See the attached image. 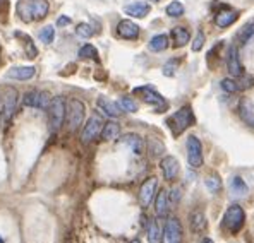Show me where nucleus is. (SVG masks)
<instances>
[{
  "label": "nucleus",
  "mask_w": 254,
  "mask_h": 243,
  "mask_svg": "<svg viewBox=\"0 0 254 243\" xmlns=\"http://www.w3.org/2000/svg\"><path fill=\"white\" fill-rule=\"evenodd\" d=\"M103 120L98 117V115H93V117L88 118L86 125L83 127V134H81V142L83 144H89L93 142L98 136H102V130H103Z\"/></svg>",
  "instance_id": "6e6552de"
},
{
  "label": "nucleus",
  "mask_w": 254,
  "mask_h": 243,
  "mask_svg": "<svg viewBox=\"0 0 254 243\" xmlns=\"http://www.w3.org/2000/svg\"><path fill=\"white\" fill-rule=\"evenodd\" d=\"M67 24H70V19L67 16H61L57 19V26H67Z\"/></svg>",
  "instance_id": "a19ab883"
},
{
  "label": "nucleus",
  "mask_w": 254,
  "mask_h": 243,
  "mask_svg": "<svg viewBox=\"0 0 254 243\" xmlns=\"http://www.w3.org/2000/svg\"><path fill=\"white\" fill-rule=\"evenodd\" d=\"M79 57L81 58H91V60H96L98 62L100 60V55H98V50H96L95 47H93L91 43H86L84 47H81V50H79Z\"/></svg>",
  "instance_id": "2f4dec72"
},
{
  "label": "nucleus",
  "mask_w": 254,
  "mask_h": 243,
  "mask_svg": "<svg viewBox=\"0 0 254 243\" xmlns=\"http://www.w3.org/2000/svg\"><path fill=\"white\" fill-rule=\"evenodd\" d=\"M156 187H158V182H156V178H153V177L148 178V180L141 185L139 202L143 207H148V205L153 202V199L156 197Z\"/></svg>",
  "instance_id": "ddd939ff"
},
{
  "label": "nucleus",
  "mask_w": 254,
  "mask_h": 243,
  "mask_svg": "<svg viewBox=\"0 0 254 243\" xmlns=\"http://www.w3.org/2000/svg\"><path fill=\"white\" fill-rule=\"evenodd\" d=\"M172 41H174V45L177 48L184 47L186 43H189L190 40V31L186 26H175L174 29H172Z\"/></svg>",
  "instance_id": "b1692460"
},
{
  "label": "nucleus",
  "mask_w": 254,
  "mask_h": 243,
  "mask_svg": "<svg viewBox=\"0 0 254 243\" xmlns=\"http://www.w3.org/2000/svg\"><path fill=\"white\" fill-rule=\"evenodd\" d=\"M239 19V12L234 9H222L220 12H216L215 16V24L218 28H229L235 21Z\"/></svg>",
  "instance_id": "4be33fe9"
},
{
  "label": "nucleus",
  "mask_w": 254,
  "mask_h": 243,
  "mask_svg": "<svg viewBox=\"0 0 254 243\" xmlns=\"http://www.w3.org/2000/svg\"><path fill=\"white\" fill-rule=\"evenodd\" d=\"M227 69H229V74L234 77H242L244 76V67L241 63V58H239V50L235 45L229 48L227 51Z\"/></svg>",
  "instance_id": "f8f14e48"
},
{
  "label": "nucleus",
  "mask_w": 254,
  "mask_h": 243,
  "mask_svg": "<svg viewBox=\"0 0 254 243\" xmlns=\"http://www.w3.org/2000/svg\"><path fill=\"white\" fill-rule=\"evenodd\" d=\"M67 117V103L62 96L52 98V103L48 106V125L52 132H57L64 125V120Z\"/></svg>",
  "instance_id": "20e7f679"
},
{
  "label": "nucleus",
  "mask_w": 254,
  "mask_h": 243,
  "mask_svg": "<svg viewBox=\"0 0 254 243\" xmlns=\"http://www.w3.org/2000/svg\"><path fill=\"white\" fill-rule=\"evenodd\" d=\"M160 168H162V173L165 177V180H175L179 177V171H181V164H179L175 156H165V158L160 161Z\"/></svg>",
  "instance_id": "4468645a"
},
{
  "label": "nucleus",
  "mask_w": 254,
  "mask_h": 243,
  "mask_svg": "<svg viewBox=\"0 0 254 243\" xmlns=\"http://www.w3.org/2000/svg\"><path fill=\"white\" fill-rule=\"evenodd\" d=\"M182 224L177 218H169L163 226L162 243H182Z\"/></svg>",
  "instance_id": "1a4fd4ad"
},
{
  "label": "nucleus",
  "mask_w": 254,
  "mask_h": 243,
  "mask_svg": "<svg viewBox=\"0 0 254 243\" xmlns=\"http://www.w3.org/2000/svg\"><path fill=\"white\" fill-rule=\"evenodd\" d=\"M0 57H2V48H0ZM0 62H2V58H0Z\"/></svg>",
  "instance_id": "c03bdc74"
},
{
  "label": "nucleus",
  "mask_w": 254,
  "mask_h": 243,
  "mask_svg": "<svg viewBox=\"0 0 254 243\" xmlns=\"http://www.w3.org/2000/svg\"><path fill=\"white\" fill-rule=\"evenodd\" d=\"M76 35L79 36V38H91V36L95 35V31H93V28L89 24L81 22V24H77V28H76Z\"/></svg>",
  "instance_id": "e433bc0d"
},
{
  "label": "nucleus",
  "mask_w": 254,
  "mask_h": 243,
  "mask_svg": "<svg viewBox=\"0 0 254 243\" xmlns=\"http://www.w3.org/2000/svg\"><path fill=\"white\" fill-rule=\"evenodd\" d=\"M54 38H55V29H54V26H45L42 31H40V40H42L43 43L50 45L52 41H54Z\"/></svg>",
  "instance_id": "c9c22d12"
},
{
  "label": "nucleus",
  "mask_w": 254,
  "mask_h": 243,
  "mask_svg": "<svg viewBox=\"0 0 254 243\" xmlns=\"http://www.w3.org/2000/svg\"><path fill=\"white\" fill-rule=\"evenodd\" d=\"M204 185H206V189L210 190L211 194H218L220 190H222L223 183H222V180H220L218 175L213 173V175H208V177L204 178Z\"/></svg>",
  "instance_id": "c756f323"
},
{
  "label": "nucleus",
  "mask_w": 254,
  "mask_h": 243,
  "mask_svg": "<svg viewBox=\"0 0 254 243\" xmlns=\"http://www.w3.org/2000/svg\"><path fill=\"white\" fill-rule=\"evenodd\" d=\"M35 74H36V69L31 65L10 67V69L7 70V77H9V79H16V81H29L35 77Z\"/></svg>",
  "instance_id": "a211bd4d"
},
{
  "label": "nucleus",
  "mask_w": 254,
  "mask_h": 243,
  "mask_svg": "<svg viewBox=\"0 0 254 243\" xmlns=\"http://www.w3.org/2000/svg\"><path fill=\"white\" fill-rule=\"evenodd\" d=\"M119 104H121L122 110H124V111H129V113H136V111L139 110V104L134 101L132 98H129V96H124V98H121V101H119Z\"/></svg>",
  "instance_id": "f704fd0d"
},
{
  "label": "nucleus",
  "mask_w": 254,
  "mask_h": 243,
  "mask_svg": "<svg viewBox=\"0 0 254 243\" xmlns=\"http://www.w3.org/2000/svg\"><path fill=\"white\" fill-rule=\"evenodd\" d=\"M130 243H141L139 240H132V242H130Z\"/></svg>",
  "instance_id": "37998d69"
},
{
  "label": "nucleus",
  "mask_w": 254,
  "mask_h": 243,
  "mask_svg": "<svg viewBox=\"0 0 254 243\" xmlns=\"http://www.w3.org/2000/svg\"><path fill=\"white\" fill-rule=\"evenodd\" d=\"M188 161L192 168L203 166V144L196 136L188 137Z\"/></svg>",
  "instance_id": "9d476101"
},
{
  "label": "nucleus",
  "mask_w": 254,
  "mask_h": 243,
  "mask_svg": "<svg viewBox=\"0 0 254 243\" xmlns=\"http://www.w3.org/2000/svg\"><path fill=\"white\" fill-rule=\"evenodd\" d=\"M201 243H215V242H213L211 238H203V242H201Z\"/></svg>",
  "instance_id": "79ce46f5"
},
{
  "label": "nucleus",
  "mask_w": 254,
  "mask_h": 243,
  "mask_svg": "<svg viewBox=\"0 0 254 243\" xmlns=\"http://www.w3.org/2000/svg\"><path fill=\"white\" fill-rule=\"evenodd\" d=\"M117 35L124 40H136L139 36V26L130 19H124L117 24Z\"/></svg>",
  "instance_id": "f3484780"
},
{
  "label": "nucleus",
  "mask_w": 254,
  "mask_h": 243,
  "mask_svg": "<svg viewBox=\"0 0 254 243\" xmlns=\"http://www.w3.org/2000/svg\"><path fill=\"white\" fill-rule=\"evenodd\" d=\"M244 224H246L244 207H241L239 204H232L230 207H227V211L223 212V219H222L223 230H227L230 235H237L239 231L244 228Z\"/></svg>",
  "instance_id": "7ed1b4c3"
},
{
  "label": "nucleus",
  "mask_w": 254,
  "mask_h": 243,
  "mask_svg": "<svg viewBox=\"0 0 254 243\" xmlns=\"http://www.w3.org/2000/svg\"><path fill=\"white\" fill-rule=\"evenodd\" d=\"M52 98L47 91H29L24 95V104L29 108H38V110H48Z\"/></svg>",
  "instance_id": "9b49d317"
},
{
  "label": "nucleus",
  "mask_w": 254,
  "mask_h": 243,
  "mask_svg": "<svg viewBox=\"0 0 254 243\" xmlns=\"http://www.w3.org/2000/svg\"><path fill=\"white\" fill-rule=\"evenodd\" d=\"M121 142L124 146H127L136 156H141L144 152V141H143V137L137 136V134H126V136H122Z\"/></svg>",
  "instance_id": "6ab92c4d"
},
{
  "label": "nucleus",
  "mask_w": 254,
  "mask_h": 243,
  "mask_svg": "<svg viewBox=\"0 0 254 243\" xmlns=\"http://www.w3.org/2000/svg\"><path fill=\"white\" fill-rule=\"evenodd\" d=\"M204 41H206V36H204L203 31H197L196 38H194L192 45H190V48H192V51H199L201 48L204 47Z\"/></svg>",
  "instance_id": "58836bf2"
},
{
  "label": "nucleus",
  "mask_w": 254,
  "mask_h": 243,
  "mask_svg": "<svg viewBox=\"0 0 254 243\" xmlns=\"http://www.w3.org/2000/svg\"><path fill=\"white\" fill-rule=\"evenodd\" d=\"M220 86H222L223 91L227 93H237L241 91V88H239V81H234V79H222V82H220Z\"/></svg>",
  "instance_id": "4c0bfd02"
},
{
  "label": "nucleus",
  "mask_w": 254,
  "mask_h": 243,
  "mask_svg": "<svg viewBox=\"0 0 254 243\" xmlns=\"http://www.w3.org/2000/svg\"><path fill=\"white\" fill-rule=\"evenodd\" d=\"M194 122H196V118H194L192 108L189 104L182 106L172 117L167 118V125H169V130L174 137H181L190 125H194Z\"/></svg>",
  "instance_id": "f03ea898"
},
{
  "label": "nucleus",
  "mask_w": 254,
  "mask_h": 243,
  "mask_svg": "<svg viewBox=\"0 0 254 243\" xmlns=\"http://www.w3.org/2000/svg\"><path fill=\"white\" fill-rule=\"evenodd\" d=\"M96 104H98V108L103 111V113L108 115V117H112V118L121 117V113H122L121 104L115 103V101H112V99H108V98H103V96H102V98H98Z\"/></svg>",
  "instance_id": "5701e85b"
},
{
  "label": "nucleus",
  "mask_w": 254,
  "mask_h": 243,
  "mask_svg": "<svg viewBox=\"0 0 254 243\" xmlns=\"http://www.w3.org/2000/svg\"><path fill=\"white\" fill-rule=\"evenodd\" d=\"M47 0H17L16 3V12L22 22H35L42 21L48 14Z\"/></svg>",
  "instance_id": "f257e3e1"
},
{
  "label": "nucleus",
  "mask_w": 254,
  "mask_h": 243,
  "mask_svg": "<svg viewBox=\"0 0 254 243\" xmlns=\"http://www.w3.org/2000/svg\"><path fill=\"white\" fill-rule=\"evenodd\" d=\"M239 117H241V120L246 123L248 127H251L254 129V103L251 101L249 98H242L241 101H239Z\"/></svg>",
  "instance_id": "dca6fc26"
},
{
  "label": "nucleus",
  "mask_w": 254,
  "mask_h": 243,
  "mask_svg": "<svg viewBox=\"0 0 254 243\" xmlns=\"http://www.w3.org/2000/svg\"><path fill=\"white\" fill-rule=\"evenodd\" d=\"M9 0H0V19H5V16L9 14Z\"/></svg>",
  "instance_id": "ea45409f"
},
{
  "label": "nucleus",
  "mask_w": 254,
  "mask_h": 243,
  "mask_svg": "<svg viewBox=\"0 0 254 243\" xmlns=\"http://www.w3.org/2000/svg\"><path fill=\"white\" fill-rule=\"evenodd\" d=\"M121 136V125L117 122H107L102 130V139L103 141H115Z\"/></svg>",
  "instance_id": "a878e982"
},
{
  "label": "nucleus",
  "mask_w": 254,
  "mask_h": 243,
  "mask_svg": "<svg viewBox=\"0 0 254 243\" xmlns=\"http://www.w3.org/2000/svg\"><path fill=\"white\" fill-rule=\"evenodd\" d=\"M16 108H17V91L12 88V86H7L3 89V99H2V122H9L10 118L14 117L16 113Z\"/></svg>",
  "instance_id": "0eeeda50"
},
{
  "label": "nucleus",
  "mask_w": 254,
  "mask_h": 243,
  "mask_svg": "<svg viewBox=\"0 0 254 243\" xmlns=\"http://www.w3.org/2000/svg\"><path fill=\"white\" fill-rule=\"evenodd\" d=\"M189 226H190V231L192 233H204L208 228V219H206V214H204L203 209H194L189 216Z\"/></svg>",
  "instance_id": "2eb2a0df"
},
{
  "label": "nucleus",
  "mask_w": 254,
  "mask_h": 243,
  "mask_svg": "<svg viewBox=\"0 0 254 243\" xmlns=\"http://www.w3.org/2000/svg\"><path fill=\"white\" fill-rule=\"evenodd\" d=\"M146 235H148L149 243H162L163 231H160V226L156 221H148L146 223Z\"/></svg>",
  "instance_id": "cd10ccee"
},
{
  "label": "nucleus",
  "mask_w": 254,
  "mask_h": 243,
  "mask_svg": "<svg viewBox=\"0 0 254 243\" xmlns=\"http://www.w3.org/2000/svg\"><path fill=\"white\" fill-rule=\"evenodd\" d=\"M134 95H139L141 99H143L144 103L151 104L158 113H162V111H165L167 108H169L165 98H163L155 88H151V86H141V88H136L134 89Z\"/></svg>",
  "instance_id": "39448f33"
},
{
  "label": "nucleus",
  "mask_w": 254,
  "mask_h": 243,
  "mask_svg": "<svg viewBox=\"0 0 254 243\" xmlns=\"http://www.w3.org/2000/svg\"><path fill=\"white\" fill-rule=\"evenodd\" d=\"M229 190L232 194V197H246L249 192V187L242 180V177H234L229 183Z\"/></svg>",
  "instance_id": "393cba45"
},
{
  "label": "nucleus",
  "mask_w": 254,
  "mask_h": 243,
  "mask_svg": "<svg viewBox=\"0 0 254 243\" xmlns=\"http://www.w3.org/2000/svg\"><path fill=\"white\" fill-rule=\"evenodd\" d=\"M169 45H170V41H169V36L167 35H156V36H153L151 40H149V43H148V48L151 51H163V50H167L169 48Z\"/></svg>",
  "instance_id": "bb28decb"
},
{
  "label": "nucleus",
  "mask_w": 254,
  "mask_h": 243,
  "mask_svg": "<svg viewBox=\"0 0 254 243\" xmlns=\"http://www.w3.org/2000/svg\"><path fill=\"white\" fill-rule=\"evenodd\" d=\"M179 65H181V58H172L163 65V76L167 77H174L179 70Z\"/></svg>",
  "instance_id": "72a5a7b5"
},
{
  "label": "nucleus",
  "mask_w": 254,
  "mask_h": 243,
  "mask_svg": "<svg viewBox=\"0 0 254 243\" xmlns=\"http://www.w3.org/2000/svg\"><path fill=\"white\" fill-rule=\"evenodd\" d=\"M165 12H167V16H170V17H181L182 14H184V5H182V2H179V0H174V2H170L169 5H167Z\"/></svg>",
  "instance_id": "473e14b6"
},
{
  "label": "nucleus",
  "mask_w": 254,
  "mask_h": 243,
  "mask_svg": "<svg viewBox=\"0 0 254 243\" xmlns=\"http://www.w3.org/2000/svg\"><path fill=\"white\" fill-rule=\"evenodd\" d=\"M151 2H160V0H151Z\"/></svg>",
  "instance_id": "a18cd8bd"
},
{
  "label": "nucleus",
  "mask_w": 254,
  "mask_h": 243,
  "mask_svg": "<svg viewBox=\"0 0 254 243\" xmlns=\"http://www.w3.org/2000/svg\"><path fill=\"white\" fill-rule=\"evenodd\" d=\"M151 10V5L148 2H132L129 5L124 7V12L130 17H137V19H143L146 17Z\"/></svg>",
  "instance_id": "412c9836"
},
{
  "label": "nucleus",
  "mask_w": 254,
  "mask_h": 243,
  "mask_svg": "<svg viewBox=\"0 0 254 243\" xmlns=\"http://www.w3.org/2000/svg\"><path fill=\"white\" fill-rule=\"evenodd\" d=\"M16 36H21L22 40H24V47H26V55H28V58H35L36 55H38V50H36V47L33 45V40L31 36L24 35V33H16Z\"/></svg>",
  "instance_id": "7c9ffc66"
},
{
  "label": "nucleus",
  "mask_w": 254,
  "mask_h": 243,
  "mask_svg": "<svg viewBox=\"0 0 254 243\" xmlns=\"http://www.w3.org/2000/svg\"><path fill=\"white\" fill-rule=\"evenodd\" d=\"M254 38V22H248L241 31L237 33V40L241 47H246Z\"/></svg>",
  "instance_id": "c85d7f7f"
},
{
  "label": "nucleus",
  "mask_w": 254,
  "mask_h": 243,
  "mask_svg": "<svg viewBox=\"0 0 254 243\" xmlns=\"http://www.w3.org/2000/svg\"><path fill=\"white\" fill-rule=\"evenodd\" d=\"M155 211L158 218H167L170 211V199H169V192L165 189H162L158 192L155 199Z\"/></svg>",
  "instance_id": "aec40b11"
},
{
  "label": "nucleus",
  "mask_w": 254,
  "mask_h": 243,
  "mask_svg": "<svg viewBox=\"0 0 254 243\" xmlns=\"http://www.w3.org/2000/svg\"><path fill=\"white\" fill-rule=\"evenodd\" d=\"M86 117V108L84 103L79 99H70L67 104V122H69V129L70 132H76L84 122Z\"/></svg>",
  "instance_id": "423d86ee"
}]
</instances>
